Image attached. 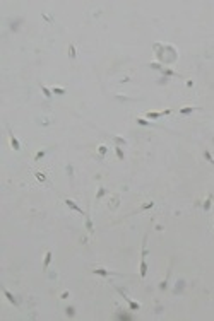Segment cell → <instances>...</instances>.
<instances>
[{
    "label": "cell",
    "instance_id": "obj_1",
    "mask_svg": "<svg viewBox=\"0 0 214 321\" xmlns=\"http://www.w3.org/2000/svg\"><path fill=\"white\" fill-rule=\"evenodd\" d=\"M146 239L147 236H144V243H142V255H140V277L144 279L147 273V263H146V256H147V246H146Z\"/></svg>",
    "mask_w": 214,
    "mask_h": 321
},
{
    "label": "cell",
    "instance_id": "obj_2",
    "mask_svg": "<svg viewBox=\"0 0 214 321\" xmlns=\"http://www.w3.org/2000/svg\"><path fill=\"white\" fill-rule=\"evenodd\" d=\"M171 113V110H164V111H149L147 113V118L149 120H158V118H161V116H164V114H170Z\"/></svg>",
    "mask_w": 214,
    "mask_h": 321
},
{
    "label": "cell",
    "instance_id": "obj_3",
    "mask_svg": "<svg viewBox=\"0 0 214 321\" xmlns=\"http://www.w3.org/2000/svg\"><path fill=\"white\" fill-rule=\"evenodd\" d=\"M63 202H65V205H67L69 208H72V210H76V212H79V214H82V215H84V210L79 207V205L76 203V202H74V200H70V198H65Z\"/></svg>",
    "mask_w": 214,
    "mask_h": 321
},
{
    "label": "cell",
    "instance_id": "obj_4",
    "mask_svg": "<svg viewBox=\"0 0 214 321\" xmlns=\"http://www.w3.org/2000/svg\"><path fill=\"white\" fill-rule=\"evenodd\" d=\"M120 292H122V290H120ZM122 296H123V299H125V301L129 302V307H130V311H137V309H140V304H139V302H134L130 297H127L123 292H122Z\"/></svg>",
    "mask_w": 214,
    "mask_h": 321
},
{
    "label": "cell",
    "instance_id": "obj_5",
    "mask_svg": "<svg viewBox=\"0 0 214 321\" xmlns=\"http://www.w3.org/2000/svg\"><path fill=\"white\" fill-rule=\"evenodd\" d=\"M9 137H10V145H12V149H14V151H21V144H19V140L14 137V133L9 132Z\"/></svg>",
    "mask_w": 214,
    "mask_h": 321
},
{
    "label": "cell",
    "instance_id": "obj_6",
    "mask_svg": "<svg viewBox=\"0 0 214 321\" xmlns=\"http://www.w3.org/2000/svg\"><path fill=\"white\" fill-rule=\"evenodd\" d=\"M96 275H103V277H108V275H117L115 272H111V270H106V268H96V270H93Z\"/></svg>",
    "mask_w": 214,
    "mask_h": 321
},
{
    "label": "cell",
    "instance_id": "obj_7",
    "mask_svg": "<svg viewBox=\"0 0 214 321\" xmlns=\"http://www.w3.org/2000/svg\"><path fill=\"white\" fill-rule=\"evenodd\" d=\"M3 296L7 297V301L10 302V304H14V306H17V304H19V302H17V299H16V297H14V296H12L9 290H7V289H3Z\"/></svg>",
    "mask_w": 214,
    "mask_h": 321
},
{
    "label": "cell",
    "instance_id": "obj_8",
    "mask_svg": "<svg viewBox=\"0 0 214 321\" xmlns=\"http://www.w3.org/2000/svg\"><path fill=\"white\" fill-rule=\"evenodd\" d=\"M117 318H118V320H127V321H130V320H134V314H130V313H122V311H118V313H117Z\"/></svg>",
    "mask_w": 214,
    "mask_h": 321
},
{
    "label": "cell",
    "instance_id": "obj_9",
    "mask_svg": "<svg viewBox=\"0 0 214 321\" xmlns=\"http://www.w3.org/2000/svg\"><path fill=\"white\" fill-rule=\"evenodd\" d=\"M50 261H52V251H46V255H45V261H43V270L48 268Z\"/></svg>",
    "mask_w": 214,
    "mask_h": 321
},
{
    "label": "cell",
    "instance_id": "obj_10",
    "mask_svg": "<svg viewBox=\"0 0 214 321\" xmlns=\"http://www.w3.org/2000/svg\"><path fill=\"white\" fill-rule=\"evenodd\" d=\"M195 110H197L195 106H187V108H182V110H180V114H190L192 111H195Z\"/></svg>",
    "mask_w": 214,
    "mask_h": 321
},
{
    "label": "cell",
    "instance_id": "obj_11",
    "mask_svg": "<svg viewBox=\"0 0 214 321\" xmlns=\"http://www.w3.org/2000/svg\"><path fill=\"white\" fill-rule=\"evenodd\" d=\"M137 123H139V125H144V127H151V125H153L149 120H144V118H137Z\"/></svg>",
    "mask_w": 214,
    "mask_h": 321
},
{
    "label": "cell",
    "instance_id": "obj_12",
    "mask_svg": "<svg viewBox=\"0 0 214 321\" xmlns=\"http://www.w3.org/2000/svg\"><path fill=\"white\" fill-rule=\"evenodd\" d=\"M115 152H117L118 159H120V161H123V157H125V154H123V151H122L120 147H115Z\"/></svg>",
    "mask_w": 214,
    "mask_h": 321
},
{
    "label": "cell",
    "instance_id": "obj_13",
    "mask_svg": "<svg viewBox=\"0 0 214 321\" xmlns=\"http://www.w3.org/2000/svg\"><path fill=\"white\" fill-rule=\"evenodd\" d=\"M65 313H67V316H69V318H72V316L76 314V311H74V307H72V306H69V307L65 309Z\"/></svg>",
    "mask_w": 214,
    "mask_h": 321
},
{
    "label": "cell",
    "instance_id": "obj_14",
    "mask_svg": "<svg viewBox=\"0 0 214 321\" xmlns=\"http://www.w3.org/2000/svg\"><path fill=\"white\" fill-rule=\"evenodd\" d=\"M52 92H55V94L62 96V94H65V89H62V87H53V89H52Z\"/></svg>",
    "mask_w": 214,
    "mask_h": 321
},
{
    "label": "cell",
    "instance_id": "obj_15",
    "mask_svg": "<svg viewBox=\"0 0 214 321\" xmlns=\"http://www.w3.org/2000/svg\"><path fill=\"white\" fill-rule=\"evenodd\" d=\"M69 55H70V58H76V46L74 44L69 46Z\"/></svg>",
    "mask_w": 214,
    "mask_h": 321
},
{
    "label": "cell",
    "instance_id": "obj_16",
    "mask_svg": "<svg viewBox=\"0 0 214 321\" xmlns=\"http://www.w3.org/2000/svg\"><path fill=\"white\" fill-rule=\"evenodd\" d=\"M204 157H206V159H207V161H209L211 164H214V159H213V155H211V152H209V151L204 152Z\"/></svg>",
    "mask_w": 214,
    "mask_h": 321
},
{
    "label": "cell",
    "instance_id": "obj_17",
    "mask_svg": "<svg viewBox=\"0 0 214 321\" xmlns=\"http://www.w3.org/2000/svg\"><path fill=\"white\" fill-rule=\"evenodd\" d=\"M105 195H106V190H105V188H99V190H98V195H96V200H99V198H101V196H105Z\"/></svg>",
    "mask_w": 214,
    "mask_h": 321
},
{
    "label": "cell",
    "instance_id": "obj_18",
    "mask_svg": "<svg viewBox=\"0 0 214 321\" xmlns=\"http://www.w3.org/2000/svg\"><path fill=\"white\" fill-rule=\"evenodd\" d=\"M86 227H87V231H93V222L89 217H86Z\"/></svg>",
    "mask_w": 214,
    "mask_h": 321
},
{
    "label": "cell",
    "instance_id": "obj_19",
    "mask_svg": "<svg viewBox=\"0 0 214 321\" xmlns=\"http://www.w3.org/2000/svg\"><path fill=\"white\" fill-rule=\"evenodd\" d=\"M161 72H163V74H166V75H176L175 72H173V70H170V68H161Z\"/></svg>",
    "mask_w": 214,
    "mask_h": 321
},
{
    "label": "cell",
    "instance_id": "obj_20",
    "mask_svg": "<svg viewBox=\"0 0 214 321\" xmlns=\"http://www.w3.org/2000/svg\"><path fill=\"white\" fill-rule=\"evenodd\" d=\"M45 154H46V151H39L38 154H36V157H34V161H39L41 157H45Z\"/></svg>",
    "mask_w": 214,
    "mask_h": 321
},
{
    "label": "cell",
    "instance_id": "obj_21",
    "mask_svg": "<svg viewBox=\"0 0 214 321\" xmlns=\"http://www.w3.org/2000/svg\"><path fill=\"white\" fill-rule=\"evenodd\" d=\"M41 91H43V94L46 96V97H50V96H52V92H50V89H46L45 86H41Z\"/></svg>",
    "mask_w": 214,
    "mask_h": 321
},
{
    "label": "cell",
    "instance_id": "obj_22",
    "mask_svg": "<svg viewBox=\"0 0 214 321\" xmlns=\"http://www.w3.org/2000/svg\"><path fill=\"white\" fill-rule=\"evenodd\" d=\"M153 205H154V202H147V203H144V205L140 207V210H146V208H151V207H153Z\"/></svg>",
    "mask_w": 214,
    "mask_h": 321
},
{
    "label": "cell",
    "instance_id": "obj_23",
    "mask_svg": "<svg viewBox=\"0 0 214 321\" xmlns=\"http://www.w3.org/2000/svg\"><path fill=\"white\" fill-rule=\"evenodd\" d=\"M106 151H108V149H106V145H101V147H99V155L103 157V155L106 154Z\"/></svg>",
    "mask_w": 214,
    "mask_h": 321
},
{
    "label": "cell",
    "instance_id": "obj_24",
    "mask_svg": "<svg viewBox=\"0 0 214 321\" xmlns=\"http://www.w3.org/2000/svg\"><path fill=\"white\" fill-rule=\"evenodd\" d=\"M36 178H38L39 181H45V179H46V176H45L43 172H36Z\"/></svg>",
    "mask_w": 214,
    "mask_h": 321
},
{
    "label": "cell",
    "instance_id": "obj_25",
    "mask_svg": "<svg viewBox=\"0 0 214 321\" xmlns=\"http://www.w3.org/2000/svg\"><path fill=\"white\" fill-rule=\"evenodd\" d=\"M209 207H211V196H209V198L206 200V203H204V208H206V210H207Z\"/></svg>",
    "mask_w": 214,
    "mask_h": 321
}]
</instances>
